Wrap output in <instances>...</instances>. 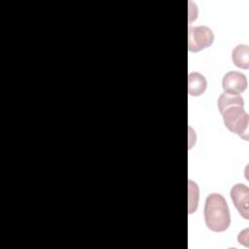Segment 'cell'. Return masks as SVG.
<instances>
[{
	"label": "cell",
	"mask_w": 249,
	"mask_h": 249,
	"mask_svg": "<svg viewBox=\"0 0 249 249\" xmlns=\"http://www.w3.org/2000/svg\"><path fill=\"white\" fill-rule=\"evenodd\" d=\"M222 88L226 93L240 94L247 89L246 76L238 71H230L223 77Z\"/></svg>",
	"instance_id": "5"
},
{
	"label": "cell",
	"mask_w": 249,
	"mask_h": 249,
	"mask_svg": "<svg viewBox=\"0 0 249 249\" xmlns=\"http://www.w3.org/2000/svg\"><path fill=\"white\" fill-rule=\"evenodd\" d=\"M207 82L203 75L198 72H192L188 78V92L192 96H199L204 93Z\"/></svg>",
	"instance_id": "6"
},
{
	"label": "cell",
	"mask_w": 249,
	"mask_h": 249,
	"mask_svg": "<svg viewBox=\"0 0 249 249\" xmlns=\"http://www.w3.org/2000/svg\"><path fill=\"white\" fill-rule=\"evenodd\" d=\"M231 198L233 205L235 206L238 213L245 220L249 219V210H248V197H249V189L246 185L237 183L233 185L231 189Z\"/></svg>",
	"instance_id": "4"
},
{
	"label": "cell",
	"mask_w": 249,
	"mask_h": 249,
	"mask_svg": "<svg viewBox=\"0 0 249 249\" xmlns=\"http://www.w3.org/2000/svg\"><path fill=\"white\" fill-rule=\"evenodd\" d=\"M214 34L212 30L204 25L189 27L188 49L192 53H197L212 45Z\"/></svg>",
	"instance_id": "3"
},
{
	"label": "cell",
	"mask_w": 249,
	"mask_h": 249,
	"mask_svg": "<svg viewBox=\"0 0 249 249\" xmlns=\"http://www.w3.org/2000/svg\"><path fill=\"white\" fill-rule=\"evenodd\" d=\"M244 101L239 94L222 93L218 98V108L225 126L232 133L248 141L249 116L243 109Z\"/></svg>",
	"instance_id": "1"
},
{
	"label": "cell",
	"mask_w": 249,
	"mask_h": 249,
	"mask_svg": "<svg viewBox=\"0 0 249 249\" xmlns=\"http://www.w3.org/2000/svg\"><path fill=\"white\" fill-rule=\"evenodd\" d=\"M231 59L235 66L248 69L249 68V47L245 44L237 45L231 52Z\"/></svg>",
	"instance_id": "7"
},
{
	"label": "cell",
	"mask_w": 249,
	"mask_h": 249,
	"mask_svg": "<svg viewBox=\"0 0 249 249\" xmlns=\"http://www.w3.org/2000/svg\"><path fill=\"white\" fill-rule=\"evenodd\" d=\"M198 201V188L196 183L189 180V213L196 210Z\"/></svg>",
	"instance_id": "8"
},
{
	"label": "cell",
	"mask_w": 249,
	"mask_h": 249,
	"mask_svg": "<svg viewBox=\"0 0 249 249\" xmlns=\"http://www.w3.org/2000/svg\"><path fill=\"white\" fill-rule=\"evenodd\" d=\"M237 240L240 244H243L244 246L248 247V229H245L239 232L237 236Z\"/></svg>",
	"instance_id": "9"
},
{
	"label": "cell",
	"mask_w": 249,
	"mask_h": 249,
	"mask_svg": "<svg viewBox=\"0 0 249 249\" xmlns=\"http://www.w3.org/2000/svg\"><path fill=\"white\" fill-rule=\"evenodd\" d=\"M203 214L206 227L214 232L225 231L231 224L228 203L220 194L213 193L207 196Z\"/></svg>",
	"instance_id": "2"
}]
</instances>
